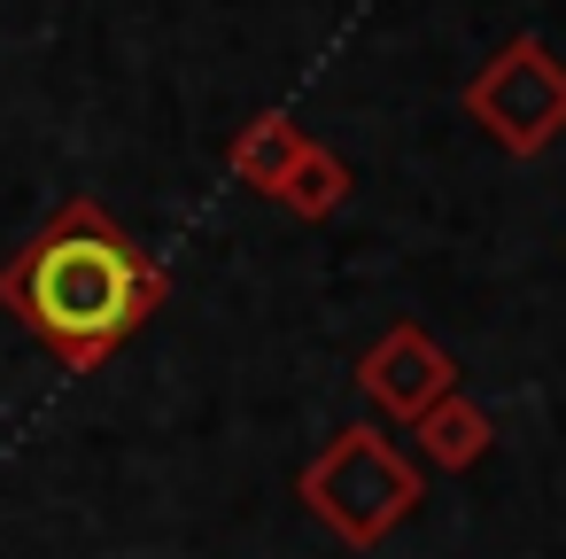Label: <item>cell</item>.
<instances>
[{"instance_id":"obj_3","label":"cell","mask_w":566,"mask_h":559,"mask_svg":"<svg viewBox=\"0 0 566 559\" xmlns=\"http://www.w3.org/2000/svg\"><path fill=\"white\" fill-rule=\"evenodd\" d=\"M434 381H442V365H434L419 342H396V350H380V358H373V373H365V389H373L380 404H396V412L427 404V396H434Z\"/></svg>"},{"instance_id":"obj_4","label":"cell","mask_w":566,"mask_h":559,"mask_svg":"<svg viewBox=\"0 0 566 559\" xmlns=\"http://www.w3.org/2000/svg\"><path fill=\"white\" fill-rule=\"evenodd\" d=\"M434 451H442V458H473V451H481V420H473V412H442V420H434Z\"/></svg>"},{"instance_id":"obj_1","label":"cell","mask_w":566,"mask_h":559,"mask_svg":"<svg viewBox=\"0 0 566 559\" xmlns=\"http://www.w3.org/2000/svg\"><path fill=\"white\" fill-rule=\"evenodd\" d=\"M0 303H9L63 365H94L148 319L156 272L140 265V249L109 218L71 210L0 272Z\"/></svg>"},{"instance_id":"obj_2","label":"cell","mask_w":566,"mask_h":559,"mask_svg":"<svg viewBox=\"0 0 566 559\" xmlns=\"http://www.w3.org/2000/svg\"><path fill=\"white\" fill-rule=\"evenodd\" d=\"M311 505L342 528V536H380L403 505H411V474L396 466V458H380V443H365V435H349L318 474H311Z\"/></svg>"}]
</instances>
